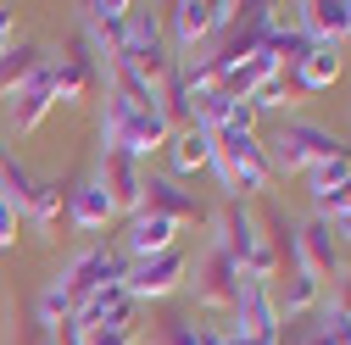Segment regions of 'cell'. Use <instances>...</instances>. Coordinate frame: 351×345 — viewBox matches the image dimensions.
Returning <instances> with one entry per match:
<instances>
[{
    "label": "cell",
    "instance_id": "obj_24",
    "mask_svg": "<svg viewBox=\"0 0 351 345\" xmlns=\"http://www.w3.org/2000/svg\"><path fill=\"white\" fill-rule=\"evenodd\" d=\"M301 95H295V78L290 73H268V78H262L256 84V90H251V112H279V106H295Z\"/></svg>",
    "mask_w": 351,
    "mask_h": 345
},
{
    "label": "cell",
    "instance_id": "obj_16",
    "mask_svg": "<svg viewBox=\"0 0 351 345\" xmlns=\"http://www.w3.org/2000/svg\"><path fill=\"white\" fill-rule=\"evenodd\" d=\"M128 12H134V0H90V6H78V17H84V28H90V39L101 45V56H117L123 51Z\"/></svg>",
    "mask_w": 351,
    "mask_h": 345
},
{
    "label": "cell",
    "instance_id": "obj_17",
    "mask_svg": "<svg viewBox=\"0 0 351 345\" xmlns=\"http://www.w3.org/2000/svg\"><path fill=\"white\" fill-rule=\"evenodd\" d=\"M101 84V67L90 56H51V90H56V106H84Z\"/></svg>",
    "mask_w": 351,
    "mask_h": 345
},
{
    "label": "cell",
    "instance_id": "obj_32",
    "mask_svg": "<svg viewBox=\"0 0 351 345\" xmlns=\"http://www.w3.org/2000/svg\"><path fill=\"white\" fill-rule=\"evenodd\" d=\"M329 345H351V318H340V312H329L324 307V329H318Z\"/></svg>",
    "mask_w": 351,
    "mask_h": 345
},
{
    "label": "cell",
    "instance_id": "obj_2",
    "mask_svg": "<svg viewBox=\"0 0 351 345\" xmlns=\"http://www.w3.org/2000/svg\"><path fill=\"white\" fill-rule=\"evenodd\" d=\"M212 167H217V179H223L229 201L262 195V190H268V179H274L268 151H262V140L245 134V128H217V134H212Z\"/></svg>",
    "mask_w": 351,
    "mask_h": 345
},
{
    "label": "cell",
    "instance_id": "obj_23",
    "mask_svg": "<svg viewBox=\"0 0 351 345\" xmlns=\"http://www.w3.org/2000/svg\"><path fill=\"white\" fill-rule=\"evenodd\" d=\"M318 295H324V284H318L313 273H306V268H290L285 284L274 290V307H279V318H301V312L318 307Z\"/></svg>",
    "mask_w": 351,
    "mask_h": 345
},
{
    "label": "cell",
    "instance_id": "obj_11",
    "mask_svg": "<svg viewBox=\"0 0 351 345\" xmlns=\"http://www.w3.org/2000/svg\"><path fill=\"white\" fill-rule=\"evenodd\" d=\"M173 134H179V128H173V117H167L162 106H140L134 117L123 123V134H117V145H112V151H123V156L145 162V156L167 151V140H173Z\"/></svg>",
    "mask_w": 351,
    "mask_h": 345
},
{
    "label": "cell",
    "instance_id": "obj_35",
    "mask_svg": "<svg viewBox=\"0 0 351 345\" xmlns=\"http://www.w3.org/2000/svg\"><path fill=\"white\" fill-rule=\"evenodd\" d=\"M201 345H234V334H212V329H206V340H201Z\"/></svg>",
    "mask_w": 351,
    "mask_h": 345
},
{
    "label": "cell",
    "instance_id": "obj_39",
    "mask_svg": "<svg viewBox=\"0 0 351 345\" xmlns=\"http://www.w3.org/2000/svg\"><path fill=\"white\" fill-rule=\"evenodd\" d=\"M306 345H329V340H324V334H313V340H306Z\"/></svg>",
    "mask_w": 351,
    "mask_h": 345
},
{
    "label": "cell",
    "instance_id": "obj_22",
    "mask_svg": "<svg viewBox=\"0 0 351 345\" xmlns=\"http://www.w3.org/2000/svg\"><path fill=\"white\" fill-rule=\"evenodd\" d=\"M162 156L173 162V179H195V172L212 167V134H201V128H179Z\"/></svg>",
    "mask_w": 351,
    "mask_h": 345
},
{
    "label": "cell",
    "instance_id": "obj_33",
    "mask_svg": "<svg viewBox=\"0 0 351 345\" xmlns=\"http://www.w3.org/2000/svg\"><path fill=\"white\" fill-rule=\"evenodd\" d=\"M329 312L351 318V273H340V279H335V290H329Z\"/></svg>",
    "mask_w": 351,
    "mask_h": 345
},
{
    "label": "cell",
    "instance_id": "obj_31",
    "mask_svg": "<svg viewBox=\"0 0 351 345\" xmlns=\"http://www.w3.org/2000/svg\"><path fill=\"white\" fill-rule=\"evenodd\" d=\"M17 229H23V212L12 206V195H0V251L17 245Z\"/></svg>",
    "mask_w": 351,
    "mask_h": 345
},
{
    "label": "cell",
    "instance_id": "obj_14",
    "mask_svg": "<svg viewBox=\"0 0 351 345\" xmlns=\"http://www.w3.org/2000/svg\"><path fill=\"white\" fill-rule=\"evenodd\" d=\"M340 73H346V56H340V45H329V39H306V56L290 67L295 95H318V90H329V84H340Z\"/></svg>",
    "mask_w": 351,
    "mask_h": 345
},
{
    "label": "cell",
    "instance_id": "obj_6",
    "mask_svg": "<svg viewBox=\"0 0 351 345\" xmlns=\"http://www.w3.org/2000/svg\"><path fill=\"white\" fill-rule=\"evenodd\" d=\"M123 256L117 251H106V245H95V251H78L73 256V262L62 268V290H67V301H73V307H78V301H90L95 290H106V284H123Z\"/></svg>",
    "mask_w": 351,
    "mask_h": 345
},
{
    "label": "cell",
    "instance_id": "obj_19",
    "mask_svg": "<svg viewBox=\"0 0 351 345\" xmlns=\"http://www.w3.org/2000/svg\"><path fill=\"white\" fill-rule=\"evenodd\" d=\"M112 218H117V206H112V195L101 190V179H84V184L67 190V223H73L78 234H101Z\"/></svg>",
    "mask_w": 351,
    "mask_h": 345
},
{
    "label": "cell",
    "instance_id": "obj_8",
    "mask_svg": "<svg viewBox=\"0 0 351 345\" xmlns=\"http://www.w3.org/2000/svg\"><path fill=\"white\" fill-rule=\"evenodd\" d=\"M206 223H212V251H223L229 262H240V273H245V262L256 256V212L240 206V201H223Z\"/></svg>",
    "mask_w": 351,
    "mask_h": 345
},
{
    "label": "cell",
    "instance_id": "obj_34",
    "mask_svg": "<svg viewBox=\"0 0 351 345\" xmlns=\"http://www.w3.org/2000/svg\"><path fill=\"white\" fill-rule=\"evenodd\" d=\"M12 45H17V12H12V6H0V56H6Z\"/></svg>",
    "mask_w": 351,
    "mask_h": 345
},
{
    "label": "cell",
    "instance_id": "obj_27",
    "mask_svg": "<svg viewBox=\"0 0 351 345\" xmlns=\"http://www.w3.org/2000/svg\"><path fill=\"white\" fill-rule=\"evenodd\" d=\"M346 179H351V156H346V151L324 156L318 167H306V190H313V195H324V190H335V184H346Z\"/></svg>",
    "mask_w": 351,
    "mask_h": 345
},
{
    "label": "cell",
    "instance_id": "obj_4",
    "mask_svg": "<svg viewBox=\"0 0 351 345\" xmlns=\"http://www.w3.org/2000/svg\"><path fill=\"white\" fill-rule=\"evenodd\" d=\"M190 284V256L173 245V251H162V256H145V262H128L123 268V290H128V301H167L173 290H184Z\"/></svg>",
    "mask_w": 351,
    "mask_h": 345
},
{
    "label": "cell",
    "instance_id": "obj_37",
    "mask_svg": "<svg viewBox=\"0 0 351 345\" xmlns=\"http://www.w3.org/2000/svg\"><path fill=\"white\" fill-rule=\"evenodd\" d=\"M39 345H67V340H62V334H45V340H39Z\"/></svg>",
    "mask_w": 351,
    "mask_h": 345
},
{
    "label": "cell",
    "instance_id": "obj_12",
    "mask_svg": "<svg viewBox=\"0 0 351 345\" xmlns=\"http://www.w3.org/2000/svg\"><path fill=\"white\" fill-rule=\"evenodd\" d=\"M167 23V45L173 51H195L217 34V0H179V6L162 12Z\"/></svg>",
    "mask_w": 351,
    "mask_h": 345
},
{
    "label": "cell",
    "instance_id": "obj_20",
    "mask_svg": "<svg viewBox=\"0 0 351 345\" xmlns=\"http://www.w3.org/2000/svg\"><path fill=\"white\" fill-rule=\"evenodd\" d=\"M140 212H162V218H173V223H195V218H206L201 212V201L190 195V190H179V179H145V201H140Z\"/></svg>",
    "mask_w": 351,
    "mask_h": 345
},
{
    "label": "cell",
    "instance_id": "obj_29",
    "mask_svg": "<svg viewBox=\"0 0 351 345\" xmlns=\"http://www.w3.org/2000/svg\"><path fill=\"white\" fill-rule=\"evenodd\" d=\"M313 201H318V218H324V223L346 218V212H351V179H346V184H335V190H324V195H313Z\"/></svg>",
    "mask_w": 351,
    "mask_h": 345
},
{
    "label": "cell",
    "instance_id": "obj_25",
    "mask_svg": "<svg viewBox=\"0 0 351 345\" xmlns=\"http://www.w3.org/2000/svg\"><path fill=\"white\" fill-rule=\"evenodd\" d=\"M39 62H45V51H39V45H12L6 56H0V95H12Z\"/></svg>",
    "mask_w": 351,
    "mask_h": 345
},
{
    "label": "cell",
    "instance_id": "obj_1",
    "mask_svg": "<svg viewBox=\"0 0 351 345\" xmlns=\"http://www.w3.org/2000/svg\"><path fill=\"white\" fill-rule=\"evenodd\" d=\"M117 56H123V67L134 73L140 84L156 90V101L173 84V73H179V56H173V45H167V23H162L156 6H134L128 12V39H123Z\"/></svg>",
    "mask_w": 351,
    "mask_h": 345
},
{
    "label": "cell",
    "instance_id": "obj_28",
    "mask_svg": "<svg viewBox=\"0 0 351 345\" xmlns=\"http://www.w3.org/2000/svg\"><path fill=\"white\" fill-rule=\"evenodd\" d=\"M67 345H134V329H117V323H95V329H84L78 340L62 334Z\"/></svg>",
    "mask_w": 351,
    "mask_h": 345
},
{
    "label": "cell",
    "instance_id": "obj_36",
    "mask_svg": "<svg viewBox=\"0 0 351 345\" xmlns=\"http://www.w3.org/2000/svg\"><path fill=\"white\" fill-rule=\"evenodd\" d=\"M6 162H12V145H6V134H0V172H6Z\"/></svg>",
    "mask_w": 351,
    "mask_h": 345
},
{
    "label": "cell",
    "instance_id": "obj_18",
    "mask_svg": "<svg viewBox=\"0 0 351 345\" xmlns=\"http://www.w3.org/2000/svg\"><path fill=\"white\" fill-rule=\"evenodd\" d=\"M179 245V223L162 218V212H134L128 218V234H123V251L134 256V262H145V256H162Z\"/></svg>",
    "mask_w": 351,
    "mask_h": 345
},
{
    "label": "cell",
    "instance_id": "obj_10",
    "mask_svg": "<svg viewBox=\"0 0 351 345\" xmlns=\"http://www.w3.org/2000/svg\"><path fill=\"white\" fill-rule=\"evenodd\" d=\"M279 307H274V284L245 279L234 301V340H279Z\"/></svg>",
    "mask_w": 351,
    "mask_h": 345
},
{
    "label": "cell",
    "instance_id": "obj_15",
    "mask_svg": "<svg viewBox=\"0 0 351 345\" xmlns=\"http://www.w3.org/2000/svg\"><path fill=\"white\" fill-rule=\"evenodd\" d=\"M290 12H295V28L306 39H329V45L351 39V0H301Z\"/></svg>",
    "mask_w": 351,
    "mask_h": 345
},
{
    "label": "cell",
    "instance_id": "obj_13",
    "mask_svg": "<svg viewBox=\"0 0 351 345\" xmlns=\"http://www.w3.org/2000/svg\"><path fill=\"white\" fill-rule=\"evenodd\" d=\"M101 190L112 195V206L117 212H128L134 218L140 212V201H145V167L134 162V156H123V151H101Z\"/></svg>",
    "mask_w": 351,
    "mask_h": 345
},
{
    "label": "cell",
    "instance_id": "obj_38",
    "mask_svg": "<svg viewBox=\"0 0 351 345\" xmlns=\"http://www.w3.org/2000/svg\"><path fill=\"white\" fill-rule=\"evenodd\" d=\"M234 345H279V340H234Z\"/></svg>",
    "mask_w": 351,
    "mask_h": 345
},
{
    "label": "cell",
    "instance_id": "obj_3",
    "mask_svg": "<svg viewBox=\"0 0 351 345\" xmlns=\"http://www.w3.org/2000/svg\"><path fill=\"white\" fill-rule=\"evenodd\" d=\"M262 151H268V167L274 172H306V167H318L324 156H335V151H346L329 128H318V123H285V128H274L268 140H262Z\"/></svg>",
    "mask_w": 351,
    "mask_h": 345
},
{
    "label": "cell",
    "instance_id": "obj_21",
    "mask_svg": "<svg viewBox=\"0 0 351 345\" xmlns=\"http://www.w3.org/2000/svg\"><path fill=\"white\" fill-rule=\"evenodd\" d=\"M23 218H28L39 234H56V223L67 218V190H62V179H34V190H28V201H23Z\"/></svg>",
    "mask_w": 351,
    "mask_h": 345
},
{
    "label": "cell",
    "instance_id": "obj_7",
    "mask_svg": "<svg viewBox=\"0 0 351 345\" xmlns=\"http://www.w3.org/2000/svg\"><path fill=\"white\" fill-rule=\"evenodd\" d=\"M240 284H245L240 262H229L223 251H212V245H206V256L195 262V279H190L195 301H201L206 312H234V301H240Z\"/></svg>",
    "mask_w": 351,
    "mask_h": 345
},
{
    "label": "cell",
    "instance_id": "obj_5",
    "mask_svg": "<svg viewBox=\"0 0 351 345\" xmlns=\"http://www.w3.org/2000/svg\"><path fill=\"white\" fill-rule=\"evenodd\" d=\"M0 112H6V134H34L39 123L56 112V90H51V56L39 62L12 95H0Z\"/></svg>",
    "mask_w": 351,
    "mask_h": 345
},
{
    "label": "cell",
    "instance_id": "obj_30",
    "mask_svg": "<svg viewBox=\"0 0 351 345\" xmlns=\"http://www.w3.org/2000/svg\"><path fill=\"white\" fill-rule=\"evenodd\" d=\"M206 340V329H195L190 318H167L162 323V345H201Z\"/></svg>",
    "mask_w": 351,
    "mask_h": 345
},
{
    "label": "cell",
    "instance_id": "obj_9",
    "mask_svg": "<svg viewBox=\"0 0 351 345\" xmlns=\"http://www.w3.org/2000/svg\"><path fill=\"white\" fill-rule=\"evenodd\" d=\"M295 268H306L318 284L346 273V251H340V240H335V229H329L324 218H306V223L295 229Z\"/></svg>",
    "mask_w": 351,
    "mask_h": 345
},
{
    "label": "cell",
    "instance_id": "obj_26",
    "mask_svg": "<svg viewBox=\"0 0 351 345\" xmlns=\"http://www.w3.org/2000/svg\"><path fill=\"white\" fill-rule=\"evenodd\" d=\"M67 323H73V301H67V290H62V284H45V290H39V329L56 334V329H67Z\"/></svg>",
    "mask_w": 351,
    "mask_h": 345
}]
</instances>
